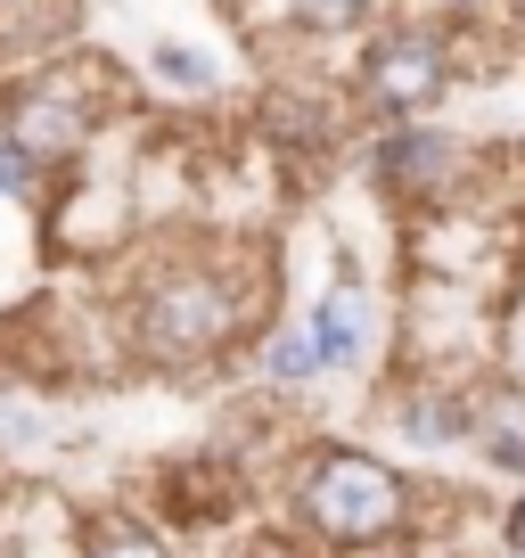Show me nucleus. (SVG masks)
I'll use <instances>...</instances> for the list:
<instances>
[{"label": "nucleus", "mask_w": 525, "mask_h": 558, "mask_svg": "<svg viewBox=\"0 0 525 558\" xmlns=\"http://www.w3.org/2000/svg\"><path fill=\"white\" fill-rule=\"evenodd\" d=\"M262 329H271V263L230 255V246H173L141 263L115 296L123 353L173 378L222 369L230 353L262 345Z\"/></svg>", "instance_id": "obj_1"}, {"label": "nucleus", "mask_w": 525, "mask_h": 558, "mask_svg": "<svg viewBox=\"0 0 525 558\" xmlns=\"http://www.w3.org/2000/svg\"><path fill=\"white\" fill-rule=\"evenodd\" d=\"M288 518L320 558H378L419 534V485H411L403 460L320 436L304 444L296 476H288Z\"/></svg>", "instance_id": "obj_2"}, {"label": "nucleus", "mask_w": 525, "mask_h": 558, "mask_svg": "<svg viewBox=\"0 0 525 558\" xmlns=\"http://www.w3.org/2000/svg\"><path fill=\"white\" fill-rule=\"evenodd\" d=\"M107 116H115V74L99 58H34V66H17L0 83V132L17 140L58 190L90 165Z\"/></svg>", "instance_id": "obj_3"}, {"label": "nucleus", "mask_w": 525, "mask_h": 558, "mask_svg": "<svg viewBox=\"0 0 525 558\" xmlns=\"http://www.w3.org/2000/svg\"><path fill=\"white\" fill-rule=\"evenodd\" d=\"M460 83V25L443 17H386L362 34V58H353V116L369 123H419L452 99Z\"/></svg>", "instance_id": "obj_4"}, {"label": "nucleus", "mask_w": 525, "mask_h": 558, "mask_svg": "<svg viewBox=\"0 0 525 558\" xmlns=\"http://www.w3.org/2000/svg\"><path fill=\"white\" fill-rule=\"evenodd\" d=\"M369 181L386 190V206L403 214H452L476 190V148L460 132H443L436 116L419 123H378L369 140Z\"/></svg>", "instance_id": "obj_5"}, {"label": "nucleus", "mask_w": 525, "mask_h": 558, "mask_svg": "<svg viewBox=\"0 0 525 558\" xmlns=\"http://www.w3.org/2000/svg\"><path fill=\"white\" fill-rule=\"evenodd\" d=\"M468 386L476 378H460V369L411 362L403 378L378 395V418L403 444H419V452H460V444H468Z\"/></svg>", "instance_id": "obj_6"}, {"label": "nucleus", "mask_w": 525, "mask_h": 558, "mask_svg": "<svg viewBox=\"0 0 525 558\" xmlns=\"http://www.w3.org/2000/svg\"><path fill=\"white\" fill-rule=\"evenodd\" d=\"M304 329H313V345H320V369H329V378H353V369L378 353V296H369V279L337 263V271L320 279Z\"/></svg>", "instance_id": "obj_7"}, {"label": "nucleus", "mask_w": 525, "mask_h": 558, "mask_svg": "<svg viewBox=\"0 0 525 558\" xmlns=\"http://www.w3.org/2000/svg\"><path fill=\"white\" fill-rule=\"evenodd\" d=\"M74 452V402L34 369H0V460H58Z\"/></svg>", "instance_id": "obj_8"}, {"label": "nucleus", "mask_w": 525, "mask_h": 558, "mask_svg": "<svg viewBox=\"0 0 525 558\" xmlns=\"http://www.w3.org/2000/svg\"><path fill=\"white\" fill-rule=\"evenodd\" d=\"M468 452L492 476H525V369H476L468 386Z\"/></svg>", "instance_id": "obj_9"}, {"label": "nucleus", "mask_w": 525, "mask_h": 558, "mask_svg": "<svg viewBox=\"0 0 525 558\" xmlns=\"http://www.w3.org/2000/svg\"><path fill=\"white\" fill-rule=\"evenodd\" d=\"M262 34H296V41H353L369 25L394 17V0H255Z\"/></svg>", "instance_id": "obj_10"}, {"label": "nucleus", "mask_w": 525, "mask_h": 558, "mask_svg": "<svg viewBox=\"0 0 525 558\" xmlns=\"http://www.w3.org/2000/svg\"><path fill=\"white\" fill-rule=\"evenodd\" d=\"M255 378L271 386V395H304V386H320L329 369H320V345H313V329H262V345H255Z\"/></svg>", "instance_id": "obj_11"}, {"label": "nucleus", "mask_w": 525, "mask_h": 558, "mask_svg": "<svg viewBox=\"0 0 525 558\" xmlns=\"http://www.w3.org/2000/svg\"><path fill=\"white\" fill-rule=\"evenodd\" d=\"M74 558H181V550H173V542H164L148 518H132V509H107V518L83 534V550H74Z\"/></svg>", "instance_id": "obj_12"}, {"label": "nucleus", "mask_w": 525, "mask_h": 558, "mask_svg": "<svg viewBox=\"0 0 525 558\" xmlns=\"http://www.w3.org/2000/svg\"><path fill=\"white\" fill-rule=\"evenodd\" d=\"M0 197H9V206H25V214H50V206H58V181L25 157L9 132H0Z\"/></svg>", "instance_id": "obj_13"}, {"label": "nucleus", "mask_w": 525, "mask_h": 558, "mask_svg": "<svg viewBox=\"0 0 525 558\" xmlns=\"http://www.w3.org/2000/svg\"><path fill=\"white\" fill-rule=\"evenodd\" d=\"M148 74H157V83H173L181 99L213 90V58H206V50H190V41H148Z\"/></svg>", "instance_id": "obj_14"}, {"label": "nucleus", "mask_w": 525, "mask_h": 558, "mask_svg": "<svg viewBox=\"0 0 525 558\" xmlns=\"http://www.w3.org/2000/svg\"><path fill=\"white\" fill-rule=\"evenodd\" d=\"M501 550H509V558H525V476L509 485V501H501Z\"/></svg>", "instance_id": "obj_15"}, {"label": "nucleus", "mask_w": 525, "mask_h": 558, "mask_svg": "<svg viewBox=\"0 0 525 558\" xmlns=\"http://www.w3.org/2000/svg\"><path fill=\"white\" fill-rule=\"evenodd\" d=\"M419 9H427V17H443V25H460V17H485L492 0H419Z\"/></svg>", "instance_id": "obj_16"}, {"label": "nucleus", "mask_w": 525, "mask_h": 558, "mask_svg": "<svg viewBox=\"0 0 525 558\" xmlns=\"http://www.w3.org/2000/svg\"><path fill=\"white\" fill-rule=\"evenodd\" d=\"M378 558H427V550H411V542H403V550H378Z\"/></svg>", "instance_id": "obj_17"}]
</instances>
